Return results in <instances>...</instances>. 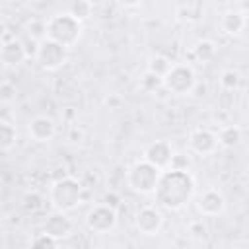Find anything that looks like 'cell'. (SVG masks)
<instances>
[{"label": "cell", "instance_id": "cell-26", "mask_svg": "<svg viewBox=\"0 0 249 249\" xmlns=\"http://www.w3.org/2000/svg\"><path fill=\"white\" fill-rule=\"evenodd\" d=\"M29 249H58V245H56V241L51 239L49 235H45V233H37V235L31 239Z\"/></svg>", "mask_w": 249, "mask_h": 249}, {"label": "cell", "instance_id": "cell-13", "mask_svg": "<svg viewBox=\"0 0 249 249\" xmlns=\"http://www.w3.org/2000/svg\"><path fill=\"white\" fill-rule=\"evenodd\" d=\"M187 146L193 154L196 156H210L218 150V140H216V132L210 128H195L189 134Z\"/></svg>", "mask_w": 249, "mask_h": 249}, {"label": "cell", "instance_id": "cell-14", "mask_svg": "<svg viewBox=\"0 0 249 249\" xmlns=\"http://www.w3.org/2000/svg\"><path fill=\"white\" fill-rule=\"evenodd\" d=\"M247 25V16L245 12L241 10H235V8H230L226 12L220 14V31L228 37H237L243 33Z\"/></svg>", "mask_w": 249, "mask_h": 249}, {"label": "cell", "instance_id": "cell-10", "mask_svg": "<svg viewBox=\"0 0 249 249\" xmlns=\"http://www.w3.org/2000/svg\"><path fill=\"white\" fill-rule=\"evenodd\" d=\"M195 206H196V210H198L200 216H204V218H216V216L224 214V210H226V198H224L222 191H218V189H206V191H202L196 196Z\"/></svg>", "mask_w": 249, "mask_h": 249}, {"label": "cell", "instance_id": "cell-20", "mask_svg": "<svg viewBox=\"0 0 249 249\" xmlns=\"http://www.w3.org/2000/svg\"><path fill=\"white\" fill-rule=\"evenodd\" d=\"M173 66V62L165 56V54H152L150 58H148V72H152V74H156V76H160L161 80H163V76L169 72V68Z\"/></svg>", "mask_w": 249, "mask_h": 249}, {"label": "cell", "instance_id": "cell-3", "mask_svg": "<svg viewBox=\"0 0 249 249\" xmlns=\"http://www.w3.org/2000/svg\"><path fill=\"white\" fill-rule=\"evenodd\" d=\"M49 202L56 212H72L82 202V183L76 177H60L49 189Z\"/></svg>", "mask_w": 249, "mask_h": 249}, {"label": "cell", "instance_id": "cell-2", "mask_svg": "<svg viewBox=\"0 0 249 249\" xmlns=\"http://www.w3.org/2000/svg\"><path fill=\"white\" fill-rule=\"evenodd\" d=\"M82 31H84L82 21H78L68 12L54 14L47 19V39L54 41L56 45L64 47L66 51L72 49L80 41Z\"/></svg>", "mask_w": 249, "mask_h": 249}, {"label": "cell", "instance_id": "cell-11", "mask_svg": "<svg viewBox=\"0 0 249 249\" xmlns=\"http://www.w3.org/2000/svg\"><path fill=\"white\" fill-rule=\"evenodd\" d=\"M173 154H175V150H173L171 142H167V140H156V142H152V144L146 146L142 160L148 161L150 165L158 167L160 171H165V169H169V163H171Z\"/></svg>", "mask_w": 249, "mask_h": 249}, {"label": "cell", "instance_id": "cell-17", "mask_svg": "<svg viewBox=\"0 0 249 249\" xmlns=\"http://www.w3.org/2000/svg\"><path fill=\"white\" fill-rule=\"evenodd\" d=\"M216 140H218V146H224L230 150L237 148L243 140V130L237 124H226L216 132Z\"/></svg>", "mask_w": 249, "mask_h": 249}, {"label": "cell", "instance_id": "cell-9", "mask_svg": "<svg viewBox=\"0 0 249 249\" xmlns=\"http://www.w3.org/2000/svg\"><path fill=\"white\" fill-rule=\"evenodd\" d=\"M134 226L142 235H158L163 228V212L158 206H142L134 216Z\"/></svg>", "mask_w": 249, "mask_h": 249}, {"label": "cell", "instance_id": "cell-25", "mask_svg": "<svg viewBox=\"0 0 249 249\" xmlns=\"http://www.w3.org/2000/svg\"><path fill=\"white\" fill-rule=\"evenodd\" d=\"M27 35L33 41H37V43H41L43 39H47V21H43V19H31L27 23Z\"/></svg>", "mask_w": 249, "mask_h": 249}, {"label": "cell", "instance_id": "cell-16", "mask_svg": "<svg viewBox=\"0 0 249 249\" xmlns=\"http://www.w3.org/2000/svg\"><path fill=\"white\" fill-rule=\"evenodd\" d=\"M173 14H175L177 21L191 25V23H198L202 19L204 6H202V2H179L173 8Z\"/></svg>", "mask_w": 249, "mask_h": 249}, {"label": "cell", "instance_id": "cell-1", "mask_svg": "<svg viewBox=\"0 0 249 249\" xmlns=\"http://www.w3.org/2000/svg\"><path fill=\"white\" fill-rule=\"evenodd\" d=\"M195 195V179L189 171L165 169L160 173L158 185L154 189L156 202L165 210H181L189 204Z\"/></svg>", "mask_w": 249, "mask_h": 249}, {"label": "cell", "instance_id": "cell-15", "mask_svg": "<svg viewBox=\"0 0 249 249\" xmlns=\"http://www.w3.org/2000/svg\"><path fill=\"white\" fill-rule=\"evenodd\" d=\"M27 58V51H25V45L19 41V39H8L4 43H0V62L8 68H14V66H19L23 60Z\"/></svg>", "mask_w": 249, "mask_h": 249}, {"label": "cell", "instance_id": "cell-12", "mask_svg": "<svg viewBox=\"0 0 249 249\" xmlns=\"http://www.w3.org/2000/svg\"><path fill=\"white\" fill-rule=\"evenodd\" d=\"M56 134V123L47 115H35L27 121V136L37 144H47Z\"/></svg>", "mask_w": 249, "mask_h": 249}, {"label": "cell", "instance_id": "cell-18", "mask_svg": "<svg viewBox=\"0 0 249 249\" xmlns=\"http://www.w3.org/2000/svg\"><path fill=\"white\" fill-rule=\"evenodd\" d=\"M216 53H218V49H216V43H214V41H210V39H200V41L195 43V47H193V51H191V56H193L196 62L206 64V62H212V60H214Z\"/></svg>", "mask_w": 249, "mask_h": 249}, {"label": "cell", "instance_id": "cell-23", "mask_svg": "<svg viewBox=\"0 0 249 249\" xmlns=\"http://www.w3.org/2000/svg\"><path fill=\"white\" fill-rule=\"evenodd\" d=\"M138 88L142 89V91H146V93H154V91H158L160 88H163V80L160 78V76H156V74H152V72H144L142 76H140V80H138Z\"/></svg>", "mask_w": 249, "mask_h": 249}, {"label": "cell", "instance_id": "cell-5", "mask_svg": "<svg viewBox=\"0 0 249 249\" xmlns=\"http://www.w3.org/2000/svg\"><path fill=\"white\" fill-rule=\"evenodd\" d=\"M163 88L173 95H191L196 88V74L191 64H173L163 76Z\"/></svg>", "mask_w": 249, "mask_h": 249}, {"label": "cell", "instance_id": "cell-7", "mask_svg": "<svg viewBox=\"0 0 249 249\" xmlns=\"http://www.w3.org/2000/svg\"><path fill=\"white\" fill-rule=\"evenodd\" d=\"M68 60V51L60 45H56L51 39H43L41 43H37L35 47V62L43 68V70H58L60 66H64Z\"/></svg>", "mask_w": 249, "mask_h": 249}, {"label": "cell", "instance_id": "cell-21", "mask_svg": "<svg viewBox=\"0 0 249 249\" xmlns=\"http://www.w3.org/2000/svg\"><path fill=\"white\" fill-rule=\"evenodd\" d=\"M241 84V74L233 68H224L220 72V88L226 91H235Z\"/></svg>", "mask_w": 249, "mask_h": 249}, {"label": "cell", "instance_id": "cell-27", "mask_svg": "<svg viewBox=\"0 0 249 249\" xmlns=\"http://www.w3.org/2000/svg\"><path fill=\"white\" fill-rule=\"evenodd\" d=\"M187 230H189V233H191L193 239H204V237L208 235V228L204 226L202 220H195V222H191Z\"/></svg>", "mask_w": 249, "mask_h": 249}, {"label": "cell", "instance_id": "cell-22", "mask_svg": "<svg viewBox=\"0 0 249 249\" xmlns=\"http://www.w3.org/2000/svg\"><path fill=\"white\" fill-rule=\"evenodd\" d=\"M18 95H19V89L14 82L10 80H0V105L6 107V105H12L18 101Z\"/></svg>", "mask_w": 249, "mask_h": 249}, {"label": "cell", "instance_id": "cell-19", "mask_svg": "<svg viewBox=\"0 0 249 249\" xmlns=\"http://www.w3.org/2000/svg\"><path fill=\"white\" fill-rule=\"evenodd\" d=\"M18 142V130L10 121L0 119V152L14 148Z\"/></svg>", "mask_w": 249, "mask_h": 249}, {"label": "cell", "instance_id": "cell-6", "mask_svg": "<svg viewBox=\"0 0 249 249\" xmlns=\"http://www.w3.org/2000/svg\"><path fill=\"white\" fill-rule=\"evenodd\" d=\"M117 222H119V214H117L115 206L105 204V202L93 204L84 216L86 228L93 233H109L115 230Z\"/></svg>", "mask_w": 249, "mask_h": 249}, {"label": "cell", "instance_id": "cell-4", "mask_svg": "<svg viewBox=\"0 0 249 249\" xmlns=\"http://www.w3.org/2000/svg\"><path fill=\"white\" fill-rule=\"evenodd\" d=\"M160 173L161 171L158 167L150 165L144 160H138L126 171V187L136 195H154Z\"/></svg>", "mask_w": 249, "mask_h": 249}, {"label": "cell", "instance_id": "cell-8", "mask_svg": "<svg viewBox=\"0 0 249 249\" xmlns=\"http://www.w3.org/2000/svg\"><path fill=\"white\" fill-rule=\"evenodd\" d=\"M41 233L49 235L51 239H54L56 243L62 239H68L74 233V222L70 220V216L66 212H56L53 210L51 214H47V218L41 224Z\"/></svg>", "mask_w": 249, "mask_h": 249}, {"label": "cell", "instance_id": "cell-28", "mask_svg": "<svg viewBox=\"0 0 249 249\" xmlns=\"http://www.w3.org/2000/svg\"><path fill=\"white\" fill-rule=\"evenodd\" d=\"M169 169L189 171V156H187V154H181V152H175V154H173V158H171Z\"/></svg>", "mask_w": 249, "mask_h": 249}, {"label": "cell", "instance_id": "cell-24", "mask_svg": "<svg viewBox=\"0 0 249 249\" xmlns=\"http://www.w3.org/2000/svg\"><path fill=\"white\" fill-rule=\"evenodd\" d=\"M91 10H93V6H91L89 2H86V0H76V2H72V4L68 6V14L74 16L78 21L88 19V18L91 16Z\"/></svg>", "mask_w": 249, "mask_h": 249}]
</instances>
